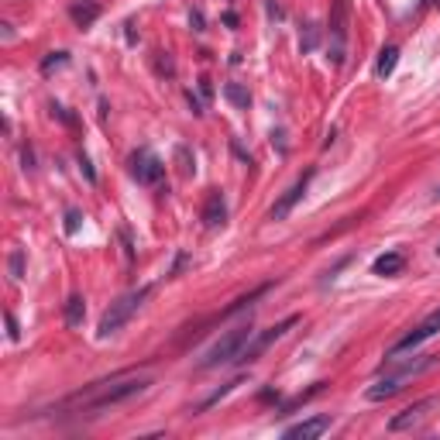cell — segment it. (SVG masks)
<instances>
[{
	"label": "cell",
	"mask_w": 440,
	"mask_h": 440,
	"mask_svg": "<svg viewBox=\"0 0 440 440\" xmlns=\"http://www.w3.org/2000/svg\"><path fill=\"white\" fill-rule=\"evenodd\" d=\"M148 385H152V378H145V375L111 378V382H97V385H90L86 392L73 396V402H80L83 409H111V406H118V402H127V399H134V396H141Z\"/></svg>",
	"instance_id": "6da1fadb"
},
{
	"label": "cell",
	"mask_w": 440,
	"mask_h": 440,
	"mask_svg": "<svg viewBox=\"0 0 440 440\" xmlns=\"http://www.w3.org/2000/svg\"><path fill=\"white\" fill-rule=\"evenodd\" d=\"M348 35H351V0H334L327 17V59L330 66H344L348 55Z\"/></svg>",
	"instance_id": "7a4b0ae2"
},
{
	"label": "cell",
	"mask_w": 440,
	"mask_h": 440,
	"mask_svg": "<svg viewBox=\"0 0 440 440\" xmlns=\"http://www.w3.org/2000/svg\"><path fill=\"white\" fill-rule=\"evenodd\" d=\"M251 341V323H238L234 330H227L206 355H203L200 368H220V364H231V361H238V355L244 351V344Z\"/></svg>",
	"instance_id": "3957f363"
},
{
	"label": "cell",
	"mask_w": 440,
	"mask_h": 440,
	"mask_svg": "<svg viewBox=\"0 0 440 440\" xmlns=\"http://www.w3.org/2000/svg\"><path fill=\"white\" fill-rule=\"evenodd\" d=\"M148 296H152V285H141V289H131V292H124L118 303H111V310L100 317V330H97V334H100V337H111V334H118L120 327L134 317V310H138V306H141Z\"/></svg>",
	"instance_id": "277c9868"
},
{
	"label": "cell",
	"mask_w": 440,
	"mask_h": 440,
	"mask_svg": "<svg viewBox=\"0 0 440 440\" xmlns=\"http://www.w3.org/2000/svg\"><path fill=\"white\" fill-rule=\"evenodd\" d=\"M434 364V355H423V358L409 361V364H402L396 375H389V378H378L371 389H368V399L371 402H382V399H392L396 392H402V385L409 382V378H416L420 371H427Z\"/></svg>",
	"instance_id": "5b68a950"
},
{
	"label": "cell",
	"mask_w": 440,
	"mask_h": 440,
	"mask_svg": "<svg viewBox=\"0 0 440 440\" xmlns=\"http://www.w3.org/2000/svg\"><path fill=\"white\" fill-rule=\"evenodd\" d=\"M440 406L437 396H427V399L413 402V406H406L402 413H396L392 420H389V430L392 434H406V430H420L430 416H434V409Z\"/></svg>",
	"instance_id": "8992f818"
},
{
	"label": "cell",
	"mask_w": 440,
	"mask_h": 440,
	"mask_svg": "<svg viewBox=\"0 0 440 440\" xmlns=\"http://www.w3.org/2000/svg\"><path fill=\"white\" fill-rule=\"evenodd\" d=\"M131 176L141 183V186H159L162 179H165V162L152 152V148H138V152H131Z\"/></svg>",
	"instance_id": "52a82bcc"
},
{
	"label": "cell",
	"mask_w": 440,
	"mask_h": 440,
	"mask_svg": "<svg viewBox=\"0 0 440 440\" xmlns=\"http://www.w3.org/2000/svg\"><path fill=\"white\" fill-rule=\"evenodd\" d=\"M296 323H299V317H285V320H279L276 327L262 330L258 337H251V341L244 344V351L238 355V361H241V364H251V361H258V358H262V351H265V348H272L279 337H285V330H292Z\"/></svg>",
	"instance_id": "ba28073f"
},
{
	"label": "cell",
	"mask_w": 440,
	"mask_h": 440,
	"mask_svg": "<svg viewBox=\"0 0 440 440\" xmlns=\"http://www.w3.org/2000/svg\"><path fill=\"white\" fill-rule=\"evenodd\" d=\"M313 176H317V169H306V172H303V176H299V179L285 190V193H282L279 200H276V206L269 210V220H285V217L292 213V206L306 197V190H310V179H313Z\"/></svg>",
	"instance_id": "9c48e42d"
},
{
	"label": "cell",
	"mask_w": 440,
	"mask_h": 440,
	"mask_svg": "<svg viewBox=\"0 0 440 440\" xmlns=\"http://www.w3.org/2000/svg\"><path fill=\"white\" fill-rule=\"evenodd\" d=\"M437 330H440V306L430 313V317H427V320L420 323V327H413L406 337H399V341L392 344V358H396V355H402V351H416V348H420L423 341H430Z\"/></svg>",
	"instance_id": "30bf717a"
},
{
	"label": "cell",
	"mask_w": 440,
	"mask_h": 440,
	"mask_svg": "<svg viewBox=\"0 0 440 440\" xmlns=\"http://www.w3.org/2000/svg\"><path fill=\"white\" fill-rule=\"evenodd\" d=\"M203 224L210 231L224 227L227 224V200H224V190H210V197L203 203Z\"/></svg>",
	"instance_id": "8fae6325"
},
{
	"label": "cell",
	"mask_w": 440,
	"mask_h": 440,
	"mask_svg": "<svg viewBox=\"0 0 440 440\" xmlns=\"http://www.w3.org/2000/svg\"><path fill=\"white\" fill-rule=\"evenodd\" d=\"M330 430V416H310L303 423H292L285 427V437L289 440H313V437H323Z\"/></svg>",
	"instance_id": "7c38bea8"
},
{
	"label": "cell",
	"mask_w": 440,
	"mask_h": 440,
	"mask_svg": "<svg viewBox=\"0 0 440 440\" xmlns=\"http://www.w3.org/2000/svg\"><path fill=\"white\" fill-rule=\"evenodd\" d=\"M69 17H73V24L76 28H93L97 24V17H100V3L97 0H73L69 3Z\"/></svg>",
	"instance_id": "4fadbf2b"
},
{
	"label": "cell",
	"mask_w": 440,
	"mask_h": 440,
	"mask_svg": "<svg viewBox=\"0 0 440 440\" xmlns=\"http://www.w3.org/2000/svg\"><path fill=\"white\" fill-rule=\"evenodd\" d=\"M402 269H406V258H402L399 251H385V255H378L375 265H371L375 276H399Z\"/></svg>",
	"instance_id": "5bb4252c"
},
{
	"label": "cell",
	"mask_w": 440,
	"mask_h": 440,
	"mask_svg": "<svg viewBox=\"0 0 440 440\" xmlns=\"http://www.w3.org/2000/svg\"><path fill=\"white\" fill-rule=\"evenodd\" d=\"M62 320H66V327H83V320H86V299H83L80 292L66 299V306H62Z\"/></svg>",
	"instance_id": "9a60e30c"
},
{
	"label": "cell",
	"mask_w": 440,
	"mask_h": 440,
	"mask_svg": "<svg viewBox=\"0 0 440 440\" xmlns=\"http://www.w3.org/2000/svg\"><path fill=\"white\" fill-rule=\"evenodd\" d=\"M396 62H399V48H396V45H385V48L378 52V66H375L378 80H389L392 69H396Z\"/></svg>",
	"instance_id": "2e32d148"
},
{
	"label": "cell",
	"mask_w": 440,
	"mask_h": 440,
	"mask_svg": "<svg viewBox=\"0 0 440 440\" xmlns=\"http://www.w3.org/2000/svg\"><path fill=\"white\" fill-rule=\"evenodd\" d=\"M241 382H244V375H238V378H231V382H227V385H220L217 392H210V396H206V399H203L200 406H197V413H206V409H213V406H217L220 399H227V396H231V392L238 389Z\"/></svg>",
	"instance_id": "e0dca14e"
},
{
	"label": "cell",
	"mask_w": 440,
	"mask_h": 440,
	"mask_svg": "<svg viewBox=\"0 0 440 440\" xmlns=\"http://www.w3.org/2000/svg\"><path fill=\"white\" fill-rule=\"evenodd\" d=\"M224 97H227L234 107H241V111H248V104H251L248 90H244V86H238V83H227V86H224Z\"/></svg>",
	"instance_id": "ac0fdd59"
},
{
	"label": "cell",
	"mask_w": 440,
	"mask_h": 440,
	"mask_svg": "<svg viewBox=\"0 0 440 440\" xmlns=\"http://www.w3.org/2000/svg\"><path fill=\"white\" fill-rule=\"evenodd\" d=\"M66 62H69V52H48V55L41 59V73L48 76L52 69H62Z\"/></svg>",
	"instance_id": "d6986e66"
},
{
	"label": "cell",
	"mask_w": 440,
	"mask_h": 440,
	"mask_svg": "<svg viewBox=\"0 0 440 440\" xmlns=\"http://www.w3.org/2000/svg\"><path fill=\"white\" fill-rule=\"evenodd\" d=\"M176 159H179V169H183V176H190V172L197 169V165H193V155H190V148H186V145H179V148H176Z\"/></svg>",
	"instance_id": "ffe728a7"
},
{
	"label": "cell",
	"mask_w": 440,
	"mask_h": 440,
	"mask_svg": "<svg viewBox=\"0 0 440 440\" xmlns=\"http://www.w3.org/2000/svg\"><path fill=\"white\" fill-rule=\"evenodd\" d=\"M10 276H14V279H21V276H24V251H21V248H14V251H10Z\"/></svg>",
	"instance_id": "44dd1931"
},
{
	"label": "cell",
	"mask_w": 440,
	"mask_h": 440,
	"mask_svg": "<svg viewBox=\"0 0 440 440\" xmlns=\"http://www.w3.org/2000/svg\"><path fill=\"white\" fill-rule=\"evenodd\" d=\"M155 69H159L162 76H176V66H172V55H169V52H159V62H155Z\"/></svg>",
	"instance_id": "7402d4cb"
},
{
	"label": "cell",
	"mask_w": 440,
	"mask_h": 440,
	"mask_svg": "<svg viewBox=\"0 0 440 440\" xmlns=\"http://www.w3.org/2000/svg\"><path fill=\"white\" fill-rule=\"evenodd\" d=\"M80 220H83L80 210H66V234H76V231H80Z\"/></svg>",
	"instance_id": "603a6c76"
},
{
	"label": "cell",
	"mask_w": 440,
	"mask_h": 440,
	"mask_svg": "<svg viewBox=\"0 0 440 440\" xmlns=\"http://www.w3.org/2000/svg\"><path fill=\"white\" fill-rule=\"evenodd\" d=\"M21 162H24V169H28V172H35V152H31V145H24V148H21Z\"/></svg>",
	"instance_id": "cb8c5ba5"
},
{
	"label": "cell",
	"mask_w": 440,
	"mask_h": 440,
	"mask_svg": "<svg viewBox=\"0 0 440 440\" xmlns=\"http://www.w3.org/2000/svg\"><path fill=\"white\" fill-rule=\"evenodd\" d=\"M52 114H55V118H62L66 124H76V118H73V114H69V111H66L62 104H52Z\"/></svg>",
	"instance_id": "d4e9b609"
},
{
	"label": "cell",
	"mask_w": 440,
	"mask_h": 440,
	"mask_svg": "<svg viewBox=\"0 0 440 440\" xmlns=\"http://www.w3.org/2000/svg\"><path fill=\"white\" fill-rule=\"evenodd\" d=\"M80 169H83V176H86L90 183H97V172H93V165H90V159H86V155H80Z\"/></svg>",
	"instance_id": "484cf974"
},
{
	"label": "cell",
	"mask_w": 440,
	"mask_h": 440,
	"mask_svg": "<svg viewBox=\"0 0 440 440\" xmlns=\"http://www.w3.org/2000/svg\"><path fill=\"white\" fill-rule=\"evenodd\" d=\"M313 45H317V28H313V24H306V41H303V52H310Z\"/></svg>",
	"instance_id": "4316f807"
},
{
	"label": "cell",
	"mask_w": 440,
	"mask_h": 440,
	"mask_svg": "<svg viewBox=\"0 0 440 440\" xmlns=\"http://www.w3.org/2000/svg\"><path fill=\"white\" fill-rule=\"evenodd\" d=\"M3 320H7V334H10V341H17V337H21V330H17V320H14V313H7Z\"/></svg>",
	"instance_id": "83f0119b"
},
{
	"label": "cell",
	"mask_w": 440,
	"mask_h": 440,
	"mask_svg": "<svg viewBox=\"0 0 440 440\" xmlns=\"http://www.w3.org/2000/svg\"><path fill=\"white\" fill-rule=\"evenodd\" d=\"M200 90H203V97H210V93H213V86H210V80H200Z\"/></svg>",
	"instance_id": "f1b7e54d"
},
{
	"label": "cell",
	"mask_w": 440,
	"mask_h": 440,
	"mask_svg": "<svg viewBox=\"0 0 440 440\" xmlns=\"http://www.w3.org/2000/svg\"><path fill=\"white\" fill-rule=\"evenodd\" d=\"M437 200H440V190H437Z\"/></svg>",
	"instance_id": "f546056e"
},
{
	"label": "cell",
	"mask_w": 440,
	"mask_h": 440,
	"mask_svg": "<svg viewBox=\"0 0 440 440\" xmlns=\"http://www.w3.org/2000/svg\"><path fill=\"white\" fill-rule=\"evenodd\" d=\"M434 3H440V0H434Z\"/></svg>",
	"instance_id": "4dcf8cb0"
},
{
	"label": "cell",
	"mask_w": 440,
	"mask_h": 440,
	"mask_svg": "<svg viewBox=\"0 0 440 440\" xmlns=\"http://www.w3.org/2000/svg\"><path fill=\"white\" fill-rule=\"evenodd\" d=\"M437 255H440V248H437Z\"/></svg>",
	"instance_id": "1f68e13d"
}]
</instances>
